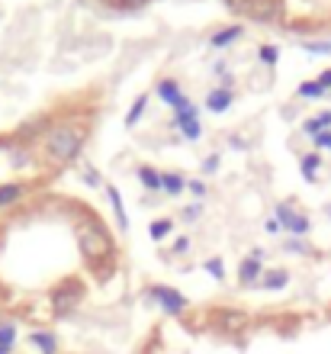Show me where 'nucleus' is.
<instances>
[{
  "label": "nucleus",
  "instance_id": "30",
  "mask_svg": "<svg viewBox=\"0 0 331 354\" xmlns=\"http://www.w3.org/2000/svg\"><path fill=\"white\" fill-rule=\"evenodd\" d=\"M187 190H190L196 200H202V196H206V184H202V180H187Z\"/></svg>",
  "mask_w": 331,
  "mask_h": 354
},
{
  "label": "nucleus",
  "instance_id": "19",
  "mask_svg": "<svg viewBox=\"0 0 331 354\" xmlns=\"http://www.w3.org/2000/svg\"><path fill=\"white\" fill-rule=\"evenodd\" d=\"M171 232H174V223H171V219H155V223L148 225V235H151V242H164Z\"/></svg>",
  "mask_w": 331,
  "mask_h": 354
},
{
  "label": "nucleus",
  "instance_id": "27",
  "mask_svg": "<svg viewBox=\"0 0 331 354\" xmlns=\"http://www.w3.org/2000/svg\"><path fill=\"white\" fill-rule=\"evenodd\" d=\"M187 252H190V239H187V235H177L174 245H171V254H177V258H184Z\"/></svg>",
  "mask_w": 331,
  "mask_h": 354
},
{
  "label": "nucleus",
  "instance_id": "31",
  "mask_svg": "<svg viewBox=\"0 0 331 354\" xmlns=\"http://www.w3.org/2000/svg\"><path fill=\"white\" fill-rule=\"evenodd\" d=\"M202 171H206V174H216V171H219V155H209V158L202 161Z\"/></svg>",
  "mask_w": 331,
  "mask_h": 354
},
{
  "label": "nucleus",
  "instance_id": "16",
  "mask_svg": "<svg viewBox=\"0 0 331 354\" xmlns=\"http://www.w3.org/2000/svg\"><path fill=\"white\" fill-rule=\"evenodd\" d=\"M106 196H110L113 213H116V223H120V229H129V216H126V206H122L120 190H116V187H106Z\"/></svg>",
  "mask_w": 331,
  "mask_h": 354
},
{
  "label": "nucleus",
  "instance_id": "26",
  "mask_svg": "<svg viewBox=\"0 0 331 354\" xmlns=\"http://www.w3.org/2000/svg\"><path fill=\"white\" fill-rule=\"evenodd\" d=\"M258 55H261V62H264V65L274 68V65H276V58H280V52H276L274 46H261V48H258Z\"/></svg>",
  "mask_w": 331,
  "mask_h": 354
},
{
  "label": "nucleus",
  "instance_id": "28",
  "mask_svg": "<svg viewBox=\"0 0 331 354\" xmlns=\"http://www.w3.org/2000/svg\"><path fill=\"white\" fill-rule=\"evenodd\" d=\"M200 216H202V203H193V206H187L184 213H180V219H184V223H196Z\"/></svg>",
  "mask_w": 331,
  "mask_h": 354
},
{
  "label": "nucleus",
  "instance_id": "11",
  "mask_svg": "<svg viewBox=\"0 0 331 354\" xmlns=\"http://www.w3.org/2000/svg\"><path fill=\"white\" fill-rule=\"evenodd\" d=\"M245 36V26H238V23H231V26H222V29H216L209 36V46L212 48H225V46H235L238 39Z\"/></svg>",
  "mask_w": 331,
  "mask_h": 354
},
{
  "label": "nucleus",
  "instance_id": "35",
  "mask_svg": "<svg viewBox=\"0 0 331 354\" xmlns=\"http://www.w3.org/2000/svg\"><path fill=\"white\" fill-rule=\"evenodd\" d=\"M328 219H331V203H328Z\"/></svg>",
  "mask_w": 331,
  "mask_h": 354
},
{
  "label": "nucleus",
  "instance_id": "14",
  "mask_svg": "<svg viewBox=\"0 0 331 354\" xmlns=\"http://www.w3.org/2000/svg\"><path fill=\"white\" fill-rule=\"evenodd\" d=\"M158 97H161L167 106H174V103L184 97V91H180V81H174V77H164V81H158Z\"/></svg>",
  "mask_w": 331,
  "mask_h": 354
},
{
  "label": "nucleus",
  "instance_id": "24",
  "mask_svg": "<svg viewBox=\"0 0 331 354\" xmlns=\"http://www.w3.org/2000/svg\"><path fill=\"white\" fill-rule=\"evenodd\" d=\"M116 10H129V13H138L142 7H148L151 0H110Z\"/></svg>",
  "mask_w": 331,
  "mask_h": 354
},
{
  "label": "nucleus",
  "instance_id": "1",
  "mask_svg": "<svg viewBox=\"0 0 331 354\" xmlns=\"http://www.w3.org/2000/svg\"><path fill=\"white\" fill-rule=\"evenodd\" d=\"M74 239H77V252L84 254V261L91 264H106L116 254V242H113L110 229L97 219V216H81V223L74 225Z\"/></svg>",
  "mask_w": 331,
  "mask_h": 354
},
{
  "label": "nucleus",
  "instance_id": "21",
  "mask_svg": "<svg viewBox=\"0 0 331 354\" xmlns=\"http://www.w3.org/2000/svg\"><path fill=\"white\" fill-rule=\"evenodd\" d=\"M145 106H148V93H142V97H135V103H132V110L126 113V126H135L142 116H145Z\"/></svg>",
  "mask_w": 331,
  "mask_h": 354
},
{
  "label": "nucleus",
  "instance_id": "6",
  "mask_svg": "<svg viewBox=\"0 0 331 354\" xmlns=\"http://www.w3.org/2000/svg\"><path fill=\"white\" fill-rule=\"evenodd\" d=\"M171 110H174V129L180 132V136H184V139H200L202 136V126H200V110H196V103L190 100V97H180V100L174 103V106H171Z\"/></svg>",
  "mask_w": 331,
  "mask_h": 354
},
{
  "label": "nucleus",
  "instance_id": "8",
  "mask_svg": "<svg viewBox=\"0 0 331 354\" xmlns=\"http://www.w3.org/2000/svg\"><path fill=\"white\" fill-rule=\"evenodd\" d=\"M245 17L258 19V23H276L283 17V0H248Z\"/></svg>",
  "mask_w": 331,
  "mask_h": 354
},
{
  "label": "nucleus",
  "instance_id": "25",
  "mask_svg": "<svg viewBox=\"0 0 331 354\" xmlns=\"http://www.w3.org/2000/svg\"><path fill=\"white\" fill-rule=\"evenodd\" d=\"M286 252H293V254H309L312 248H309V242H303V239H286L283 242Z\"/></svg>",
  "mask_w": 331,
  "mask_h": 354
},
{
  "label": "nucleus",
  "instance_id": "22",
  "mask_svg": "<svg viewBox=\"0 0 331 354\" xmlns=\"http://www.w3.org/2000/svg\"><path fill=\"white\" fill-rule=\"evenodd\" d=\"M296 93H299L303 100H319V97H325V87L319 84V81H303Z\"/></svg>",
  "mask_w": 331,
  "mask_h": 354
},
{
  "label": "nucleus",
  "instance_id": "3",
  "mask_svg": "<svg viewBox=\"0 0 331 354\" xmlns=\"http://www.w3.org/2000/svg\"><path fill=\"white\" fill-rule=\"evenodd\" d=\"M84 297H87V287H84L81 277H65L62 283H55L52 287V293H48V306H52V316L55 319H68L77 313V306L84 303Z\"/></svg>",
  "mask_w": 331,
  "mask_h": 354
},
{
  "label": "nucleus",
  "instance_id": "10",
  "mask_svg": "<svg viewBox=\"0 0 331 354\" xmlns=\"http://www.w3.org/2000/svg\"><path fill=\"white\" fill-rule=\"evenodd\" d=\"M29 345L36 348V354H58V335L52 328H36L29 335Z\"/></svg>",
  "mask_w": 331,
  "mask_h": 354
},
{
  "label": "nucleus",
  "instance_id": "29",
  "mask_svg": "<svg viewBox=\"0 0 331 354\" xmlns=\"http://www.w3.org/2000/svg\"><path fill=\"white\" fill-rule=\"evenodd\" d=\"M315 149L319 151H331V129H325V132H319V136H315Z\"/></svg>",
  "mask_w": 331,
  "mask_h": 354
},
{
  "label": "nucleus",
  "instance_id": "2",
  "mask_svg": "<svg viewBox=\"0 0 331 354\" xmlns=\"http://www.w3.org/2000/svg\"><path fill=\"white\" fill-rule=\"evenodd\" d=\"M84 142H87V129L84 126H77V122H58V126H52L46 132L42 145H46V158L52 165H71L81 155Z\"/></svg>",
  "mask_w": 331,
  "mask_h": 354
},
{
  "label": "nucleus",
  "instance_id": "7",
  "mask_svg": "<svg viewBox=\"0 0 331 354\" xmlns=\"http://www.w3.org/2000/svg\"><path fill=\"white\" fill-rule=\"evenodd\" d=\"M264 252L261 248H254L251 254H245L241 258V264H238V287H245V290H251V287H258L261 283V277H264Z\"/></svg>",
  "mask_w": 331,
  "mask_h": 354
},
{
  "label": "nucleus",
  "instance_id": "18",
  "mask_svg": "<svg viewBox=\"0 0 331 354\" xmlns=\"http://www.w3.org/2000/svg\"><path fill=\"white\" fill-rule=\"evenodd\" d=\"M309 136H319V132H325V129H331V110H325V113H319V116H312V120H305V126H303Z\"/></svg>",
  "mask_w": 331,
  "mask_h": 354
},
{
  "label": "nucleus",
  "instance_id": "33",
  "mask_svg": "<svg viewBox=\"0 0 331 354\" xmlns=\"http://www.w3.org/2000/svg\"><path fill=\"white\" fill-rule=\"evenodd\" d=\"M267 232H270V235H276V232H280V223H276L274 216H270V219H267Z\"/></svg>",
  "mask_w": 331,
  "mask_h": 354
},
{
  "label": "nucleus",
  "instance_id": "4",
  "mask_svg": "<svg viewBox=\"0 0 331 354\" xmlns=\"http://www.w3.org/2000/svg\"><path fill=\"white\" fill-rule=\"evenodd\" d=\"M145 299L148 303H155L164 316H184L187 309H190V299L180 293L177 287H167V283H151V287H145Z\"/></svg>",
  "mask_w": 331,
  "mask_h": 354
},
{
  "label": "nucleus",
  "instance_id": "34",
  "mask_svg": "<svg viewBox=\"0 0 331 354\" xmlns=\"http://www.w3.org/2000/svg\"><path fill=\"white\" fill-rule=\"evenodd\" d=\"M319 84H322L325 91H328V87H331V68H328V71H322V77H319Z\"/></svg>",
  "mask_w": 331,
  "mask_h": 354
},
{
  "label": "nucleus",
  "instance_id": "9",
  "mask_svg": "<svg viewBox=\"0 0 331 354\" xmlns=\"http://www.w3.org/2000/svg\"><path fill=\"white\" fill-rule=\"evenodd\" d=\"M231 100H235V93H231V84L212 87V91L206 93V110H209V113H229Z\"/></svg>",
  "mask_w": 331,
  "mask_h": 354
},
{
  "label": "nucleus",
  "instance_id": "15",
  "mask_svg": "<svg viewBox=\"0 0 331 354\" xmlns=\"http://www.w3.org/2000/svg\"><path fill=\"white\" fill-rule=\"evenodd\" d=\"M138 180H142V187H145V190L161 194V171H155L151 165H142V168H138Z\"/></svg>",
  "mask_w": 331,
  "mask_h": 354
},
{
  "label": "nucleus",
  "instance_id": "12",
  "mask_svg": "<svg viewBox=\"0 0 331 354\" xmlns=\"http://www.w3.org/2000/svg\"><path fill=\"white\" fill-rule=\"evenodd\" d=\"M286 283H290V270L286 268H270V270H264V277H261L258 287L267 290V293H276V290H283Z\"/></svg>",
  "mask_w": 331,
  "mask_h": 354
},
{
  "label": "nucleus",
  "instance_id": "5",
  "mask_svg": "<svg viewBox=\"0 0 331 354\" xmlns=\"http://www.w3.org/2000/svg\"><path fill=\"white\" fill-rule=\"evenodd\" d=\"M209 326L216 328L219 335H241V332L251 326V316L238 306H216L209 313Z\"/></svg>",
  "mask_w": 331,
  "mask_h": 354
},
{
  "label": "nucleus",
  "instance_id": "20",
  "mask_svg": "<svg viewBox=\"0 0 331 354\" xmlns=\"http://www.w3.org/2000/svg\"><path fill=\"white\" fill-rule=\"evenodd\" d=\"M23 194H26V187L23 184H3L0 187V206L17 203V200H23Z\"/></svg>",
  "mask_w": 331,
  "mask_h": 354
},
{
  "label": "nucleus",
  "instance_id": "23",
  "mask_svg": "<svg viewBox=\"0 0 331 354\" xmlns=\"http://www.w3.org/2000/svg\"><path fill=\"white\" fill-rule=\"evenodd\" d=\"M202 270H206L212 280H225V264H222V258H209V261L202 264Z\"/></svg>",
  "mask_w": 331,
  "mask_h": 354
},
{
  "label": "nucleus",
  "instance_id": "32",
  "mask_svg": "<svg viewBox=\"0 0 331 354\" xmlns=\"http://www.w3.org/2000/svg\"><path fill=\"white\" fill-rule=\"evenodd\" d=\"M305 52H331V42H305Z\"/></svg>",
  "mask_w": 331,
  "mask_h": 354
},
{
  "label": "nucleus",
  "instance_id": "17",
  "mask_svg": "<svg viewBox=\"0 0 331 354\" xmlns=\"http://www.w3.org/2000/svg\"><path fill=\"white\" fill-rule=\"evenodd\" d=\"M299 168H303L305 180H315V177H319V168H322V155H319V151H309V155H303Z\"/></svg>",
  "mask_w": 331,
  "mask_h": 354
},
{
  "label": "nucleus",
  "instance_id": "13",
  "mask_svg": "<svg viewBox=\"0 0 331 354\" xmlns=\"http://www.w3.org/2000/svg\"><path fill=\"white\" fill-rule=\"evenodd\" d=\"M184 190H187V177L184 174H177V171H164V174H161V194L180 196Z\"/></svg>",
  "mask_w": 331,
  "mask_h": 354
}]
</instances>
